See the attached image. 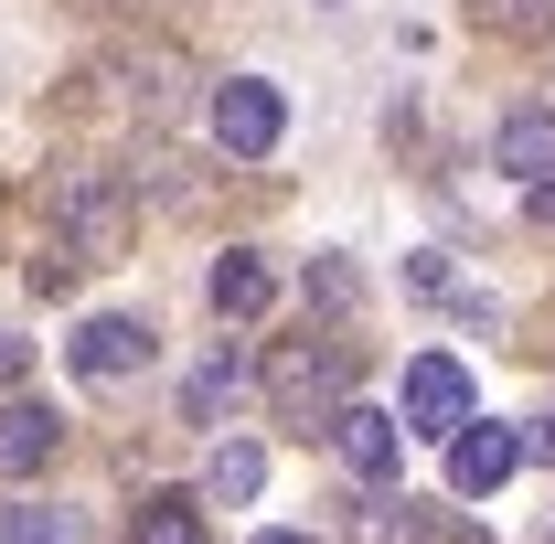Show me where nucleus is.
<instances>
[{"label": "nucleus", "instance_id": "1", "mask_svg": "<svg viewBox=\"0 0 555 544\" xmlns=\"http://www.w3.org/2000/svg\"><path fill=\"white\" fill-rule=\"evenodd\" d=\"M352 374H363L352 341H288V352L268 363L278 427H343V416H352Z\"/></svg>", "mask_w": 555, "mask_h": 544}, {"label": "nucleus", "instance_id": "2", "mask_svg": "<svg viewBox=\"0 0 555 544\" xmlns=\"http://www.w3.org/2000/svg\"><path fill=\"white\" fill-rule=\"evenodd\" d=\"M54 246L118 257V246H129V193H118L107 171H54Z\"/></svg>", "mask_w": 555, "mask_h": 544}, {"label": "nucleus", "instance_id": "3", "mask_svg": "<svg viewBox=\"0 0 555 544\" xmlns=\"http://www.w3.org/2000/svg\"><path fill=\"white\" fill-rule=\"evenodd\" d=\"M278 129H288V107H278L268 75H224V86H214V150H235V160H268Z\"/></svg>", "mask_w": 555, "mask_h": 544}, {"label": "nucleus", "instance_id": "4", "mask_svg": "<svg viewBox=\"0 0 555 544\" xmlns=\"http://www.w3.org/2000/svg\"><path fill=\"white\" fill-rule=\"evenodd\" d=\"M481 416H470V374L449 363V352H416L406 363V438H470Z\"/></svg>", "mask_w": 555, "mask_h": 544}, {"label": "nucleus", "instance_id": "5", "mask_svg": "<svg viewBox=\"0 0 555 544\" xmlns=\"http://www.w3.org/2000/svg\"><path fill=\"white\" fill-rule=\"evenodd\" d=\"M139 363H150V321H129V310H96V321L75 332V374H86V385H129Z\"/></svg>", "mask_w": 555, "mask_h": 544}, {"label": "nucleus", "instance_id": "6", "mask_svg": "<svg viewBox=\"0 0 555 544\" xmlns=\"http://www.w3.org/2000/svg\"><path fill=\"white\" fill-rule=\"evenodd\" d=\"M524 470V438H513V427H470V438H449V491H470V502H481V491H502V480Z\"/></svg>", "mask_w": 555, "mask_h": 544}, {"label": "nucleus", "instance_id": "7", "mask_svg": "<svg viewBox=\"0 0 555 544\" xmlns=\"http://www.w3.org/2000/svg\"><path fill=\"white\" fill-rule=\"evenodd\" d=\"M332 449H343V470H352V480H396V449H406V416H385V406H352L343 427H332Z\"/></svg>", "mask_w": 555, "mask_h": 544}, {"label": "nucleus", "instance_id": "8", "mask_svg": "<svg viewBox=\"0 0 555 544\" xmlns=\"http://www.w3.org/2000/svg\"><path fill=\"white\" fill-rule=\"evenodd\" d=\"M491 160H502L513 182H534V193H545V182H555V118H545V107H513V118L491 129Z\"/></svg>", "mask_w": 555, "mask_h": 544}, {"label": "nucleus", "instance_id": "9", "mask_svg": "<svg viewBox=\"0 0 555 544\" xmlns=\"http://www.w3.org/2000/svg\"><path fill=\"white\" fill-rule=\"evenodd\" d=\"M204 299H214V321H257V310L278 299V277L257 268L246 246H224V257H214V277H204Z\"/></svg>", "mask_w": 555, "mask_h": 544}, {"label": "nucleus", "instance_id": "10", "mask_svg": "<svg viewBox=\"0 0 555 544\" xmlns=\"http://www.w3.org/2000/svg\"><path fill=\"white\" fill-rule=\"evenodd\" d=\"M54 449H65V416H54V406H0V470H11V480L43 470Z\"/></svg>", "mask_w": 555, "mask_h": 544}, {"label": "nucleus", "instance_id": "11", "mask_svg": "<svg viewBox=\"0 0 555 544\" xmlns=\"http://www.w3.org/2000/svg\"><path fill=\"white\" fill-rule=\"evenodd\" d=\"M129 544H204V491H139Z\"/></svg>", "mask_w": 555, "mask_h": 544}, {"label": "nucleus", "instance_id": "12", "mask_svg": "<svg viewBox=\"0 0 555 544\" xmlns=\"http://www.w3.org/2000/svg\"><path fill=\"white\" fill-rule=\"evenodd\" d=\"M235 385H246V363H235V341L193 363V385H182V427H214V416L235 406Z\"/></svg>", "mask_w": 555, "mask_h": 544}, {"label": "nucleus", "instance_id": "13", "mask_svg": "<svg viewBox=\"0 0 555 544\" xmlns=\"http://www.w3.org/2000/svg\"><path fill=\"white\" fill-rule=\"evenodd\" d=\"M257 480H268V449L224 438V449L204 459V502H224V513H235V502H257Z\"/></svg>", "mask_w": 555, "mask_h": 544}, {"label": "nucleus", "instance_id": "14", "mask_svg": "<svg viewBox=\"0 0 555 544\" xmlns=\"http://www.w3.org/2000/svg\"><path fill=\"white\" fill-rule=\"evenodd\" d=\"M0 544H75V523L43 513V502H11V513H0Z\"/></svg>", "mask_w": 555, "mask_h": 544}, {"label": "nucleus", "instance_id": "15", "mask_svg": "<svg viewBox=\"0 0 555 544\" xmlns=\"http://www.w3.org/2000/svg\"><path fill=\"white\" fill-rule=\"evenodd\" d=\"M470 11H481L491 33H545L555 22V0H470Z\"/></svg>", "mask_w": 555, "mask_h": 544}, {"label": "nucleus", "instance_id": "16", "mask_svg": "<svg viewBox=\"0 0 555 544\" xmlns=\"http://www.w3.org/2000/svg\"><path fill=\"white\" fill-rule=\"evenodd\" d=\"M75 277H86V257H75V246H54V235H43V257H33V288H43V299H65Z\"/></svg>", "mask_w": 555, "mask_h": 544}, {"label": "nucleus", "instance_id": "17", "mask_svg": "<svg viewBox=\"0 0 555 544\" xmlns=\"http://www.w3.org/2000/svg\"><path fill=\"white\" fill-rule=\"evenodd\" d=\"M416 544H491L481 523H460V513H427V523H416Z\"/></svg>", "mask_w": 555, "mask_h": 544}, {"label": "nucleus", "instance_id": "18", "mask_svg": "<svg viewBox=\"0 0 555 544\" xmlns=\"http://www.w3.org/2000/svg\"><path fill=\"white\" fill-rule=\"evenodd\" d=\"M310 299H332V310L352 299V268H343V257H321V268H310Z\"/></svg>", "mask_w": 555, "mask_h": 544}, {"label": "nucleus", "instance_id": "19", "mask_svg": "<svg viewBox=\"0 0 555 544\" xmlns=\"http://www.w3.org/2000/svg\"><path fill=\"white\" fill-rule=\"evenodd\" d=\"M534 224H555V182H545V193H534Z\"/></svg>", "mask_w": 555, "mask_h": 544}, {"label": "nucleus", "instance_id": "20", "mask_svg": "<svg viewBox=\"0 0 555 544\" xmlns=\"http://www.w3.org/2000/svg\"><path fill=\"white\" fill-rule=\"evenodd\" d=\"M257 544H310V534H257Z\"/></svg>", "mask_w": 555, "mask_h": 544}, {"label": "nucleus", "instance_id": "21", "mask_svg": "<svg viewBox=\"0 0 555 544\" xmlns=\"http://www.w3.org/2000/svg\"><path fill=\"white\" fill-rule=\"evenodd\" d=\"M534 544H555V513H545V534H534Z\"/></svg>", "mask_w": 555, "mask_h": 544}]
</instances>
